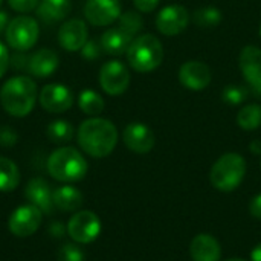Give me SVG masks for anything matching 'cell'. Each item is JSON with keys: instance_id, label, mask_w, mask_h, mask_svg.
Here are the masks:
<instances>
[{"instance_id": "cell-14", "label": "cell", "mask_w": 261, "mask_h": 261, "mask_svg": "<svg viewBox=\"0 0 261 261\" xmlns=\"http://www.w3.org/2000/svg\"><path fill=\"white\" fill-rule=\"evenodd\" d=\"M89 37L87 24L81 18L64 21L58 29V43L66 52H80Z\"/></svg>"}, {"instance_id": "cell-36", "label": "cell", "mask_w": 261, "mask_h": 261, "mask_svg": "<svg viewBox=\"0 0 261 261\" xmlns=\"http://www.w3.org/2000/svg\"><path fill=\"white\" fill-rule=\"evenodd\" d=\"M249 213L252 214V217L260 219L261 220V194H257L251 203H249Z\"/></svg>"}, {"instance_id": "cell-17", "label": "cell", "mask_w": 261, "mask_h": 261, "mask_svg": "<svg viewBox=\"0 0 261 261\" xmlns=\"http://www.w3.org/2000/svg\"><path fill=\"white\" fill-rule=\"evenodd\" d=\"M60 67V55L47 47L38 49L35 54L29 55L26 70L35 78H49Z\"/></svg>"}, {"instance_id": "cell-29", "label": "cell", "mask_w": 261, "mask_h": 261, "mask_svg": "<svg viewBox=\"0 0 261 261\" xmlns=\"http://www.w3.org/2000/svg\"><path fill=\"white\" fill-rule=\"evenodd\" d=\"M248 90L243 86H236V84H229L228 87L223 89L222 92V99L229 104V106H239L246 99Z\"/></svg>"}, {"instance_id": "cell-12", "label": "cell", "mask_w": 261, "mask_h": 261, "mask_svg": "<svg viewBox=\"0 0 261 261\" xmlns=\"http://www.w3.org/2000/svg\"><path fill=\"white\" fill-rule=\"evenodd\" d=\"M121 15L119 0H87L84 17L93 26H109Z\"/></svg>"}, {"instance_id": "cell-40", "label": "cell", "mask_w": 261, "mask_h": 261, "mask_svg": "<svg viewBox=\"0 0 261 261\" xmlns=\"http://www.w3.org/2000/svg\"><path fill=\"white\" fill-rule=\"evenodd\" d=\"M251 261H261V243L257 245L251 252Z\"/></svg>"}, {"instance_id": "cell-26", "label": "cell", "mask_w": 261, "mask_h": 261, "mask_svg": "<svg viewBox=\"0 0 261 261\" xmlns=\"http://www.w3.org/2000/svg\"><path fill=\"white\" fill-rule=\"evenodd\" d=\"M237 124L248 132L257 130L261 125V106L248 104L237 115Z\"/></svg>"}, {"instance_id": "cell-30", "label": "cell", "mask_w": 261, "mask_h": 261, "mask_svg": "<svg viewBox=\"0 0 261 261\" xmlns=\"http://www.w3.org/2000/svg\"><path fill=\"white\" fill-rule=\"evenodd\" d=\"M84 252L73 243H64L57 254V261H84Z\"/></svg>"}, {"instance_id": "cell-9", "label": "cell", "mask_w": 261, "mask_h": 261, "mask_svg": "<svg viewBox=\"0 0 261 261\" xmlns=\"http://www.w3.org/2000/svg\"><path fill=\"white\" fill-rule=\"evenodd\" d=\"M43 222V213L34 205H21L12 211L8 220V229L12 236L24 239L32 236Z\"/></svg>"}, {"instance_id": "cell-34", "label": "cell", "mask_w": 261, "mask_h": 261, "mask_svg": "<svg viewBox=\"0 0 261 261\" xmlns=\"http://www.w3.org/2000/svg\"><path fill=\"white\" fill-rule=\"evenodd\" d=\"M11 66V55H9V50L8 47L0 41V78L5 76V73L8 72Z\"/></svg>"}, {"instance_id": "cell-6", "label": "cell", "mask_w": 261, "mask_h": 261, "mask_svg": "<svg viewBox=\"0 0 261 261\" xmlns=\"http://www.w3.org/2000/svg\"><path fill=\"white\" fill-rule=\"evenodd\" d=\"M40 35L38 21L29 15H17L11 18L6 31L5 40L8 46L17 52H26L35 46Z\"/></svg>"}, {"instance_id": "cell-33", "label": "cell", "mask_w": 261, "mask_h": 261, "mask_svg": "<svg viewBox=\"0 0 261 261\" xmlns=\"http://www.w3.org/2000/svg\"><path fill=\"white\" fill-rule=\"evenodd\" d=\"M17 141H18V135L14 128H11L8 125L0 127V147L11 148L17 144Z\"/></svg>"}, {"instance_id": "cell-39", "label": "cell", "mask_w": 261, "mask_h": 261, "mask_svg": "<svg viewBox=\"0 0 261 261\" xmlns=\"http://www.w3.org/2000/svg\"><path fill=\"white\" fill-rule=\"evenodd\" d=\"M9 21H11L9 14H8L6 11L0 9V35H2V34H5V31H6V28H8Z\"/></svg>"}, {"instance_id": "cell-18", "label": "cell", "mask_w": 261, "mask_h": 261, "mask_svg": "<svg viewBox=\"0 0 261 261\" xmlns=\"http://www.w3.org/2000/svg\"><path fill=\"white\" fill-rule=\"evenodd\" d=\"M24 196L28 202L34 206H37L43 214H52L54 213V191L50 190V185L41 179L34 177L26 184Z\"/></svg>"}, {"instance_id": "cell-23", "label": "cell", "mask_w": 261, "mask_h": 261, "mask_svg": "<svg viewBox=\"0 0 261 261\" xmlns=\"http://www.w3.org/2000/svg\"><path fill=\"white\" fill-rule=\"evenodd\" d=\"M20 185V170L14 161L0 156V191L9 193Z\"/></svg>"}, {"instance_id": "cell-3", "label": "cell", "mask_w": 261, "mask_h": 261, "mask_svg": "<svg viewBox=\"0 0 261 261\" xmlns=\"http://www.w3.org/2000/svg\"><path fill=\"white\" fill-rule=\"evenodd\" d=\"M87 161L73 147H60L47 159V173L55 180L72 184L80 182L87 174Z\"/></svg>"}, {"instance_id": "cell-11", "label": "cell", "mask_w": 261, "mask_h": 261, "mask_svg": "<svg viewBox=\"0 0 261 261\" xmlns=\"http://www.w3.org/2000/svg\"><path fill=\"white\" fill-rule=\"evenodd\" d=\"M190 14L182 5H168L162 8L156 17V28L167 37L179 35L188 26Z\"/></svg>"}, {"instance_id": "cell-43", "label": "cell", "mask_w": 261, "mask_h": 261, "mask_svg": "<svg viewBox=\"0 0 261 261\" xmlns=\"http://www.w3.org/2000/svg\"><path fill=\"white\" fill-rule=\"evenodd\" d=\"M260 38H261V23H260Z\"/></svg>"}, {"instance_id": "cell-4", "label": "cell", "mask_w": 261, "mask_h": 261, "mask_svg": "<svg viewBox=\"0 0 261 261\" xmlns=\"http://www.w3.org/2000/svg\"><path fill=\"white\" fill-rule=\"evenodd\" d=\"M125 54L130 67L139 73H147L158 69L164 61L162 43L151 34H144L133 38Z\"/></svg>"}, {"instance_id": "cell-5", "label": "cell", "mask_w": 261, "mask_h": 261, "mask_svg": "<svg viewBox=\"0 0 261 261\" xmlns=\"http://www.w3.org/2000/svg\"><path fill=\"white\" fill-rule=\"evenodd\" d=\"M246 176V161L242 154L226 153L220 156L210 173V180L214 188L222 193H231L240 187Z\"/></svg>"}, {"instance_id": "cell-38", "label": "cell", "mask_w": 261, "mask_h": 261, "mask_svg": "<svg viewBox=\"0 0 261 261\" xmlns=\"http://www.w3.org/2000/svg\"><path fill=\"white\" fill-rule=\"evenodd\" d=\"M49 231H50V234H52L54 237H63V236L67 232V229H64V225L60 223V222L52 223L50 228H49Z\"/></svg>"}, {"instance_id": "cell-37", "label": "cell", "mask_w": 261, "mask_h": 261, "mask_svg": "<svg viewBox=\"0 0 261 261\" xmlns=\"http://www.w3.org/2000/svg\"><path fill=\"white\" fill-rule=\"evenodd\" d=\"M28 60H29V57H26V55H14V57H11V66H14L15 69H26V66H28Z\"/></svg>"}, {"instance_id": "cell-24", "label": "cell", "mask_w": 261, "mask_h": 261, "mask_svg": "<svg viewBox=\"0 0 261 261\" xmlns=\"http://www.w3.org/2000/svg\"><path fill=\"white\" fill-rule=\"evenodd\" d=\"M78 107L83 113L93 118V116H98L104 112L106 102L99 93H96L95 90L86 89L78 96Z\"/></svg>"}, {"instance_id": "cell-21", "label": "cell", "mask_w": 261, "mask_h": 261, "mask_svg": "<svg viewBox=\"0 0 261 261\" xmlns=\"http://www.w3.org/2000/svg\"><path fill=\"white\" fill-rule=\"evenodd\" d=\"M72 9L70 0H40L37 6V15L44 23H57L64 20Z\"/></svg>"}, {"instance_id": "cell-35", "label": "cell", "mask_w": 261, "mask_h": 261, "mask_svg": "<svg viewBox=\"0 0 261 261\" xmlns=\"http://www.w3.org/2000/svg\"><path fill=\"white\" fill-rule=\"evenodd\" d=\"M133 3L139 12H151L159 5V0H133Z\"/></svg>"}, {"instance_id": "cell-31", "label": "cell", "mask_w": 261, "mask_h": 261, "mask_svg": "<svg viewBox=\"0 0 261 261\" xmlns=\"http://www.w3.org/2000/svg\"><path fill=\"white\" fill-rule=\"evenodd\" d=\"M8 6L20 14H26V12H32L34 9H37L40 0H6Z\"/></svg>"}, {"instance_id": "cell-19", "label": "cell", "mask_w": 261, "mask_h": 261, "mask_svg": "<svg viewBox=\"0 0 261 261\" xmlns=\"http://www.w3.org/2000/svg\"><path fill=\"white\" fill-rule=\"evenodd\" d=\"M190 255L193 261H220V243L210 234H199L191 240Z\"/></svg>"}, {"instance_id": "cell-22", "label": "cell", "mask_w": 261, "mask_h": 261, "mask_svg": "<svg viewBox=\"0 0 261 261\" xmlns=\"http://www.w3.org/2000/svg\"><path fill=\"white\" fill-rule=\"evenodd\" d=\"M83 194L78 188L72 185H64L60 187L54 191V205L55 208L64 211V213H72L81 208L83 205Z\"/></svg>"}, {"instance_id": "cell-20", "label": "cell", "mask_w": 261, "mask_h": 261, "mask_svg": "<svg viewBox=\"0 0 261 261\" xmlns=\"http://www.w3.org/2000/svg\"><path fill=\"white\" fill-rule=\"evenodd\" d=\"M132 41H133V37L118 26V28L107 29L101 35L99 44L102 50L109 55H122L127 52Z\"/></svg>"}, {"instance_id": "cell-15", "label": "cell", "mask_w": 261, "mask_h": 261, "mask_svg": "<svg viewBox=\"0 0 261 261\" xmlns=\"http://www.w3.org/2000/svg\"><path fill=\"white\" fill-rule=\"evenodd\" d=\"M213 80V73L208 64L202 61H187L179 69V81L185 89L199 92L210 86Z\"/></svg>"}, {"instance_id": "cell-16", "label": "cell", "mask_w": 261, "mask_h": 261, "mask_svg": "<svg viewBox=\"0 0 261 261\" xmlns=\"http://www.w3.org/2000/svg\"><path fill=\"white\" fill-rule=\"evenodd\" d=\"M125 147L138 154H145L154 147V133L142 122H132L122 132Z\"/></svg>"}, {"instance_id": "cell-44", "label": "cell", "mask_w": 261, "mask_h": 261, "mask_svg": "<svg viewBox=\"0 0 261 261\" xmlns=\"http://www.w3.org/2000/svg\"><path fill=\"white\" fill-rule=\"evenodd\" d=\"M2 3H3V0H0V6H2Z\"/></svg>"}, {"instance_id": "cell-1", "label": "cell", "mask_w": 261, "mask_h": 261, "mask_svg": "<svg viewBox=\"0 0 261 261\" xmlns=\"http://www.w3.org/2000/svg\"><path fill=\"white\" fill-rule=\"evenodd\" d=\"M76 139L84 153L101 159L115 150L118 144V130L112 121L93 116L81 122Z\"/></svg>"}, {"instance_id": "cell-10", "label": "cell", "mask_w": 261, "mask_h": 261, "mask_svg": "<svg viewBox=\"0 0 261 261\" xmlns=\"http://www.w3.org/2000/svg\"><path fill=\"white\" fill-rule=\"evenodd\" d=\"M38 102L49 113H64L73 106V93L66 84L50 83L40 90Z\"/></svg>"}, {"instance_id": "cell-13", "label": "cell", "mask_w": 261, "mask_h": 261, "mask_svg": "<svg viewBox=\"0 0 261 261\" xmlns=\"http://www.w3.org/2000/svg\"><path fill=\"white\" fill-rule=\"evenodd\" d=\"M240 70L255 95L261 96V49L258 46H245L239 57Z\"/></svg>"}, {"instance_id": "cell-7", "label": "cell", "mask_w": 261, "mask_h": 261, "mask_svg": "<svg viewBox=\"0 0 261 261\" xmlns=\"http://www.w3.org/2000/svg\"><path fill=\"white\" fill-rule=\"evenodd\" d=\"M67 234L76 243H92L101 232V220L93 211H78L67 222Z\"/></svg>"}, {"instance_id": "cell-32", "label": "cell", "mask_w": 261, "mask_h": 261, "mask_svg": "<svg viewBox=\"0 0 261 261\" xmlns=\"http://www.w3.org/2000/svg\"><path fill=\"white\" fill-rule=\"evenodd\" d=\"M101 44L99 43H96L95 40H87L86 41V44L83 46V49L80 50V54H81V57L84 58V60H87V61H93V60H96V58H99V55H101Z\"/></svg>"}, {"instance_id": "cell-28", "label": "cell", "mask_w": 261, "mask_h": 261, "mask_svg": "<svg viewBox=\"0 0 261 261\" xmlns=\"http://www.w3.org/2000/svg\"><path fill=\"white\" fill-rule=\"evenodd\" d=\"M118 21H119V28L125 31L127 34H130L132 37H135L144 28V20L136 11H127L121 14Z\"/></svg>"}, {"instance_id": "cell-2", "label": "cell", "mask_w": 261, "mask_h": 261, "mask_svg": "<svg viewBox=\"0 0 261 261\" xmlns=\"http://www.w3.org/2000/svg\"><path fill=\"white\" fill-rule=\"evenodd\" d=\"M38 99L37 84L28 75L11 76L0 87V104L3 110L14 118L28 116Z\"/></svg>"}, {"instance_id": "cell-42", "label": "cell", "mask_w": 261, "mask_h": 261, "mask_svg": "<svg viewBox=\"0 0 261 261\" xmlns=\"http://www.w3.org/2000/svg\"><path fill=\"white\" fill-rule=\"evenodd\" d=\"M226 261H246V260H242V258H229V260Z\"/></svg>"}, {"instance_id": "cell-41", "label": "cell", "mask_w": 261, "mask_h": 261, "mask_svg": "<svg viewBox=\"0 0 261 261\" xmlns=\"http://www.w3.org/2000/svg\"><path fill=\"white\" fill-rule=\"evenodd\" d=\"M251 150H252V153H255V154H261V142L260 141H255V142H252V145H251Z\"/></svg>"}, {"instance_id": "cell-8", "label": "cell", "mask_w": 261, "mask_h": 261, "mask_svg": "<svg viewBox=\"0 0 261 261\" xmlns=\"http://www.w3.org/2000/svg\"><path fill=\"white\" fill-rule=\"evenodd\" d=\"M99 86L101 89L110 95L118 96L122 95L130 86V72L127 66L118 60L107 61L99 69Z\"/></svg>"}, {"instance_id": "cell-27", "label": "cell", "mask_w": 261, "mask_h": 261, "mask_svg": "<svg viewBox=\"0 0 261 261\" xmlns=\"http://www.w3.org/2000/svg\"><path fill=\"white\" fill-rule=\"evenodd\" d=\"M220 21L222 12L214 6H205L194 12V23L200 28H216Z\"/></svg>"}, {"instance_id": "cell-25", "label": "cell", "mask_w": 261, "mask_h": 261, "mask_svg": "<svg viewBox=\"0 0 261 261\" xmlns=\"http://www.w3.org/2000/svg\"><path fill=\"white\" fill-rule=\"evenodd\" d=\"M73 135H75V128L66 119H55L46 128V136L54 144H66L72 141Z\"/></svg>"}]
</instances>
